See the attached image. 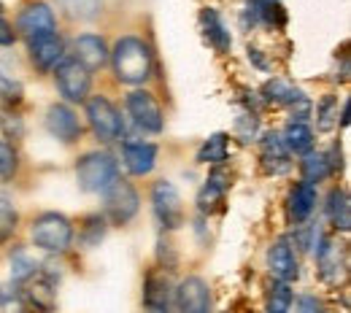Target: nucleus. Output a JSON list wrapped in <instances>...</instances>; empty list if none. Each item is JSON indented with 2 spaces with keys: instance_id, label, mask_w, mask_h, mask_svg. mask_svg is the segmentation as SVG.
Masks as SVG:
<instances>
[{
  "instance_id": "f257e3e1",
  "label": "nucleus",
  "mask_w": 351,
  "mask_h": 313,
  "mask_svg": "<svg viewBox=\"0 0 351 313\" xmlns=\"http://www.w3.org/2000/svg\"><path fill=\"white\" fill-rule=\"evenodd\" d=\"M108 60L114 62V73L122 84H130L138 87L143 82L152 79V71H154V54L152 49L143 44L141 38L135 36H125L119 38L114 51L108 54Z\"/></svg>"
},
{
  "instance_id": "f03ea898",
  "label": "nucleus",
  "mask_w": 351,
  "mask_h": 313,
  "mask_svg": "<svg viewBox=\"0 0 351 313\" xmlns=\"http://www.w3.org/2000/svg\"><path fill=\"white\" fill-rule=\"evenodd\" d=\"M30 238L36 243V249L49 251V254H65L73 243V224L62 214H41L30 224Z\"/></svg>"
},
{
  "instance_id": "7ed1b4c3",
  "label": "nucleus",
  "mask_w": 351,
  "mask_h": 313,
  "mask_svg": "<svg viewBox=\"0 0 351 313\" xmlns=\"http://www.w3.org/2000/svg\"><path fill=\"white\" fill-rule=\"evenodd\" d=\"M76 179H79V186L84 192L103 195L119 179V165L108 151H89L76 162Z\"/></svg>"
},
{
  "instance_id": "20e7f679",
  "label": "nucleus",
  "mask_w": 351,
  "mask_h": 313,
  "mask_svg": "<svg viewBox=\"0 0 351 313\" xmlns=\"http://www.w3.org/2000/svg\"><path fill=\"white\" fill-rule=\"evenodd\" d=\"M87 119L92 133L97 135L103 143H114V140H119L125 135V122H122L119 111L103 95L87 97Z\"/></svg>"
},
{
  "instance_id": "39448f33",
  "label": "nucleus",
  "mask_w": 351,
  "mask_h": 313,
  "mask_svg": "<svg viewBox=\"0 0 351 313\" xmlns=\"http://www.w3.org/2000/svg\"><path fill=\"white\" fill-rule=\"evenodd\" d=\"M54 82H57V90L60 95L68 100V103H84L92 87V76L84 65H79L76 60H62L57 68H54Z\"/></svg>"
},
{
  "instance_id": "423d86ee",
  "label": "nucleus",
  "mask_w": 351,
  "mask_h": 313,
  "mask_svg": "<svg viewBox=\"0 0 351 313\" xmlns=\"http://www.w3.org/2000/svg\"><path fill=\"white\" fill-rule=\"evenodd\" d=\"M152 208L162 229H178L184 224V205L181 195L171 181H157L152 189Z\"/></svg>"
},
{
  "instance_id": "0eeeda50",
  "label": "nucleus",
  "mask_w": 351,
  "mask_h": 313,
  "mask_svg": "<svg viewBox=\"0 0 351 313\" xmlns=\"http://www.w3.org/2000/svg\"><path fill=\"white\" fill-rule=\"evenodd\" d=\"M103 195H106V214L114 224H128L141 208L135 186L125 179H117Z\"/></svg>"
},
{
  "instance_id": "6e6552de",
  "label": "nucleus",
  "mask_w": 351,
  "mask_h": 313,
  "mask_svg": "<svg viewBox=\"0 0 351 313\" xmlns=\"http://www.w3.org/2000/svg\"><path fill=\"white\" fill-rule=\"evenodd\" d=\"M16 30L27 38V44L46 38V36H57V16L46 3H33L19 14Z\"/></svg>"
},
{
  "instance_id": "1a4fd4ad",
  "label": "nucleus",
  "mask_w": 351,
  "mask_h": 313,
  "mask_svg": "<svg viewBox=\"0 0 351 313\" xmlns=\"http://www.w3.org/2000/svg\"><path fill=\"white\" fill-rule=\"evenodd\" d=\"M128 111H130L132 122H135L138 130L154 133V135L162 133L165 119H162V111H160L154 95H149V92H143V90L130 92V95H128Z\"/></svg>"
},
{
  "instance_id": "9d476101",
  "label": "nucleus",
  "mask_w": 351,
  "mask_h": 313,
  "mask_svg": "<svg viewBox=\"0 0 351 313\" xmlns=\"http://www.w3.org/2000/svg\"><path fill=\"white\" fill-rule=\"evenodd\" d=\"M267 270L276 281L281 284H289L292 278H298L300 265H298V251H295V243L292 238H278L270 249H267Z\"/></svg>"
},
{
  "instance_id": "9b49d317",
  "label": "nucleus",
  "mask_w": 351,
  "mask_h": 313,
  "mask_svg": "<svg viewBox=\"0 0 351 313\" xmlns=\"http://www.w3.org/2000/svg\"><path fill=\"white\" fill-rule=\"evenodd\" d=\"M176 305L178 313H211V289L203 278L189 275L178 284L176 292Z\"/></svg>"
},
{
  "instance_id": "f8f14e48",
  "label": "nucleus",
  "mask_w": 351,
  "mask_h": 313,
  "mask_svg": "<svg viewBox=\"0 0 351 313\" xmlns=\"http://www.w3.org/2000/svg\"><path fill=\"white\" fill-rule=\"evenodd\" d=\"M46 130L54 135L57 140H62V143H73V140L82 138L84 127H82V122H79V116H76V111L71 105L54 103L46 111Z\"/></svg>"
},
{
  "instance_id": "ddd939ff",
  "label": "nucleus",
  "mask_w": 351,
  "mask_h": 313,
  "mask_svg": "<svg viewBox=\"0 0 351 313\" xmlns=\"http://www.w3.org/2000/svg\"><path fill=\"white\" fill-rule=\"evenodd\" d=\"M316 265H319V275L327 284H341L346 278V251L341 243L335 240H322L316 249Z\"/></svg>"
},
{
  "instance_id": "4468645a",
  "label": "nucleus",
  "mask_w": 351,
  "mask_h": 313,
  "mask_svg": "<svg viewBox=\"0 0 351 313\" xmlns=\"http://www.w3.org/2000/svg\"><path fill=\"white\" fill-rule=\"evenodd\" d=\"M122 160L125 168L132 176H149L157 165V146L146 140H125L122 146Z\"/></svg>"
},
{
  "instance_id": "2eb2a0df",
  "label": "nucleus",
  "mask_w": 351,
  "mask_h": 313,
  "mask_svg": "<svg viewBox=\"0 0 351 313\" xmlns=\"http://www.w3.org/2000/svg\"><path fill=\"white\" fill-rule=\"evenodd\" d=\"M143 308L149 313H173V292L165 275L149 273L143 281Z\"/></svg>"
},
{
  "instance_id": "dca6fc26",
  "label": "nucleus",
  "mask_w": 351,
  "mask_h": 313,
  "mask_svg": "<svg viewBox=\"0 0 351 313\" xmlns=\"http://www.w3.org/2000/svg\"><path fill=\"white\" fill-rule=\"evenodd\" d=\"M108 46L106 41L100 38V36H79L76 41H73V60L79 62V65H84L89 73L92 71H97V68H103L106 62H108Z\"/></svg>"
},
{
  "instance_id": "f3484780",
  "label": "nucleus",
  "mask_w": 351,
  "mask_h": 313,
  "mask_svg": "<svg viewBox=\"0 0 351 313\" xmlns=\"http://www.w3.org/2000/svg\"><path fill=\"white\" fill-rule=\"evenodd\" d=\"M30 60L38 71H54L65 60V44L60 36H46L38 41H30Z\"/></svg>"
},
{
  "instance_id": "a211bd4d",
  "label": "nucleus",
  "mask_w": 351,
  "mask_h": 313,
  "mask_svg": "<svg viewBox=\"0 0 351 313\" xmlns=\"http://www.w3.org/2000/svg\"><path fill=\"white\" fill-rule=\"evenodd\" d=\"M335 171V162H332V154L330 151H308L300 162V173L306 184H322L324 179H330Z\"/></svg>"
},
{
  "instance_id": "6ab92c4d",
  "label": "nucleus",
  "mask_w": 351,
  "mask_h": 313,
  "mask_svg": "<svg viewBox=\"0 0 351 313\" xmlns=\"http://www.w3.org/2000/svg\"><path fill=\"white\" fill-rule=\"evenodd\" d=\"M316 208V186H311L306 181L295 184L289 192V219L295 224L306 222Z\"/></svg>"
},
{
  "instance_id": "aec40b11",
  "label": "nucleus",
  "mask_w": 351,
  "mask_h": 313,
  "mask_svg": "<svg viewBox=\"0 0 351 313\" xmlns=\"http://www.w3.org/2000/svg\"><path fill=\"white\" fill-rule=\"evenodd\" d=\"M263 162L267 168V173H273V176H281V173H287L292 168L289 165V151L284 149L278 133H267L263 138Z\"/></svg>"
},
{
  "instance_id": "412c9836",
  "label": "nucleus",
  "mask_w": 351,
  "mask_h": 313,
  "mask_svg": "<svg viewBox=\"0 0 351 313\" xmlns=\"http://www.w3.org/2000/svg\"><path fill=\"white\" fill-rule=\"evenodd\" d=\"M281 138V143H284V149L289 151V154H300V157H306L308 151H313V130L308 127L306 122H289L287 125V130L278 135Z\"/></svg>"
},
{
  "instance_id": "4be33fe9",
  "label": "nucleus",
  "mask_w": 351,
  "mask_h": 313,
  "mask_svg": "<svg viewBox=\"0 0 351 313\" xmlns=\"http://www.w3.org/2000/svg\"><path fill=\"white\" fill-rule=\"evenodd\" d=\"M200 22H203V33H206L208 44L214 46L219 54L230 51L232 38H230V33H227V27H224V22H221L219 11H217V8H206V11L200 14Z\"/></svg>"
},
{
  "instance_id": "5701e85b",
  "label": "nucleus",
  "mask_w": 351,
  "mask_h": 313,
  "mask_svg": "<svg viewBox=\"0 0 351 313\" xmlns=\"http://www.w3.org/2000/svg\"><path fill=\"white\" fill-rule=\"evenodd\" d=\"M263 95H265V100H270V103H276V105H295V103L306 100L303 90L295 87V84L287 82V79H270V82H265Z\"/></svg>"
},
{
  "instance_id": "b1692460",
  "label": "nucleus",
  "mask_w": 351,
  "mask_h": 313,
  "mask_svg": "<svg viewBox=\"0 0 351 313\" xmlns=\"http://www.w3.org/2000/svg\"><path fill=\"white\" fill-rule=\"evenodd\" d=\"M327 216L338 232H349L351 227V208H349V195L346 189H332L327 197Z\"/></svg>"
},
{
  "instance_id": "393cba45",
  "label": "nucleus",
  "mask_w": 351,
  "mask_h": 313,
  "mask_svg": "<svg viewBox=\"0 0 351 313\" xmlns=\"http://www.w3.org/2000/svg\"><path fill=\"white\" fill-rule=\"evenodd\" d=\"M57 5L73 22H92L103 14V0H57Z\"/></svg>"
},
{
  "instance_id": "a878e982",
  "label": "nucleus",
  "mask_w": 351,
  "mask_h": 313,
  "mask_svg": "<svg viewBox=\"0 0 351 313\" xmlns=\"http://www.w3.org/2000/svg\"><path fill=\"white\" fill-rule=\"evenodd\" d=\"M249 14L254 22H263L267 27H281L287 22L284 5L278 0H252L249 3Z\"/></svg>"
},
{
  "instance_id": "bb28decb",
  "label": "nucleus",
  "mask_w": 351,
  "mask_h": 313,
  "mask_svg": "<svg viewBox=\"0 0 351 313\" xmlns=\"http://www.w3.org/2000/svg\"><path fill=\"white\" fill-rule=\"evenodd\" d=\"M224 192H227V176L221 173V171H214L208 181H206V186L200 189V195H197V208L206 214V211H211L214 205H219L221 197H224Z\"/></svg>"
},
{
  "instance_id": "cd10ccee",
  "label": "nucleus",
  "mask_w": 351,
  "mask_h": 313,
  "mask_svg": "<svg viewBox=\"0 0 351 313\" xmlns=\"http://www.w3.org/2000/svg\"><path fill=\"white\" fill-rule=\"evenodd\" d=\"M230 154V146H227V135L214 133L211 138L203 140V146L197 149V162L203 165H221Z\"/></svg>"
},
{
  "instance_id": "c85d7f7f",
  "label": "nucleus",
  "mask_w": 351,
  "mask_h": 313,
  "mask_svg": "<svg viewBox=\"0 0 351 313\" xmlns=\"http://www.w3.org/2000/svg\"><path fill=\"white\" fill-rule=\"evenodd\" d=\"M38 262L36 260H30L25 251H16L14 257H11V284H16V286H22V284H27V281H33L36 275H38Z\"/></svg>"
},
{
  "instance_id": "c756f323",
  "label": "nucleus",
  "mask_w": 351,
  "mask_h": 313,
  "mask_svg": "<svg viewBox=\"0 0 351 313\" xmlns=\"http://www.w3.org/2000/svg\"><path fill=\"white\" fill-rule=\"evenodd\" d=\"M292 303H295V295H292L289 284L276 281L270 286V295H267V313H289Z\"/></svg>"
},
{
  "instance_id": "7c9ffc66",
  "label": "nucleus",
  "mask_w": 351,
  "mask_h": 313,
  "mask_svg": "<svg viewBox=\"0 0 351 313\" xmlns=\"http://www.w3.org/2000/svg\"><path fill=\"white\" fill-rule=\"evenodd\" d=\"M106 238V219L103 216H87L84 222H82V229H79V240H82V246H87V249H95L100 240Z\"/></svg>"
},
{
  "instance_id": "2f4dec72",
  "label": "nucleus",
  "mask_w": 351,
  "mask_h": 313,
  "mask_svg": "<svg viewBox=\"0 0 351 313\" xmlns=\"http://www.w3.org/2000/svg\"><path fill=\"white\" fill-rule=\"evenodd\" d=\"M16 208L11 205V200L8 197H0V240H5V238H11L14 232H16Z\"/></svg>"
},
{
  "instance_id": "473e14b6",
  "label": "nucleus",
  "mask_w": 351,
  "mask_h": 313,
  "mask_svg": "<svg viewBox=\"0 0 351 313\" xmlns=\"http://www.w3.org/2000/svg\"><path fill=\"white\" fill-rule=\"evenodd\" d=\"M16 165H19V157L14 151L11 143L0 140V181H11L16 173Z\"/></svg>"
},
{
  "instance_id": "72a5a7b5",
  "label": "nucleus",
  "mask_w": 351,
  "mask_h": 313,
  "mask_svg": "<svg viewBox=\"0 0 351 313\" xmlns=\"http://www.w3.org/2000/svg\"><path fill=\"white\" fill-rule=\"evenodd\" d=\"M316 119H319V127H322V130H330V127L338 122V100H335L332 95H327V97L319 103Z\"/></svg>"
},
{
  "instance_id": "f704fd0d",
  "label": "nucleus",
  "mask_w": 351,
  "mask_h": 313,
  "mask_svg": "<svg viewBox=\"0 0 351 313\" xmlns=\"http://www.w3.org/2000/svg\"><path fill=\"white\" fill-rule=\"evenodd\" d=\"M22 95H25L22 82H19V79H14L8 71H3V68H0V97H3V100H8V103H19V100H22Z\"/></svg>"
},
{
  "instance_id": "c9c22d12",
  "label": "nucleus",
  "mask_w": 351,
  "mask_h": 313,
  "mask_svg": "<svg viewBox=\"0 0 351 313\" xmlns=\"http://www.w3.org/2000/svg\"><path fill=\"white\" fill-rule=\"evenodd\" d=\"M292 305H295V313H327V305L313 295H300L298 303Z\"/></svg>"
},
{
  "instance_id": "e433bc0d",
  "label": "nucleus",
  "mask_w": 351,
  "mask_h": 313,
  "mask_svg": "<svg viewBox=\"0 0 351 313\" xmlns=\"http://www.w3.org/2000/svg\"><path fill=\"white\" fill-rule=\"evenodd\" d=\"M0 125H3V133L8 135V138H14V140H19L22 133H25V125H22V119L16 116V114H8V111H3V119H0Z\"/></svg>"
},
{
  "instance_id": "4c0bfd02",
  "label": "nucleus",
  "mask_w": 351,
  "mask_h": 313,
  "mask_svg": "<svg viewBox=\"0 0 351 313\" xmlns=\"http://www.w3.org/2000/svg\"><path fill=\"white\" fill-rule=\"evenodd\" d=\"M16 41V33H14V27L0 16V46H11Z\"/></svg>"
},
{
  "instance_id": "58836bf2",
  "label": "nucleus",
  "mask_w": 351,
  "mask_h": 313,
  "mask_svg": "<svg viewBox=\"0 0 351 313\" xmlns=\"http://www.w3.org/2000/svg\"><path fill=\"white\" fill-rule=\"evenodd\" d=\"M0 14H3V3H0Z\"/></svg>"
}]
</instances>
